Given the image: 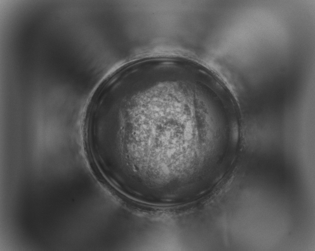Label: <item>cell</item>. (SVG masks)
<instances>
[{"label":"cell","mask_w":315,"mask_h":251,"mask_svg":"<svg viewBox=\"0 0 315 251\" xmlns=\"http://www.w3.org/2000/svg\"><path fill=\"white\" fill-rule=\"evenodd\" d=\"M202 77L192 67L155 64L124 73L103 90L88 128L120 191L155 203L195 194L206 139L230 129L225 113L210 109Z\"/></svg>","instance_id":"cell-1"}]
</instances>
